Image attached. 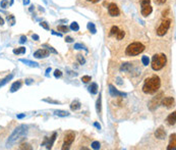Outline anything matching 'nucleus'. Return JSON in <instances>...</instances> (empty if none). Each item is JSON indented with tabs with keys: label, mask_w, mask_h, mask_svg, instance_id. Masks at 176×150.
I'll use <instances>...</instances> for the list:
<instances>
[{
	"label": "nucleus",
	"mask_w": 176,
	"mask_h": 150,
	"mask_svg": "<svg viewBox=\"0 0 176 150\" xmlns=\"http://www.w3.org/2000/svg\"><path fill=\"white\" fill-rule=\"evenodd\" d=\"M34 83V80L33 79H27L26 80V85H31V84Z\"/></svg>",
	"instance_id": "nucleus-44"
},
{
	"label": "nucleus",
	"mask_w": 176,
	"mask_h": 150,
	"mask_svg": "<svg viewBox=\"0 0 176 150\" xmlns=\"http://www.w3.org/2000/svg\"><path fill=\"white\" fill-rule=\"evenodd\" d=\"M141 63H143L144 65H148L150 63V59L148 56H143L141 57Z\"/></svg>",
	"instance_id": "nucleus-37"
},
{
	"label": "nucleus",
	"mask_w": 176,
	"mask_h": 150,
	"mask_svg": "<svg viewBox=\"0 0 176 150\" xmlns=\"http://www.w3.org/2000/svg\"><path fill=\"white\" fill-rule=\"evenodd\" d=\"M161 87V80L158 76H153L145 81L143 92L146 94H155Z\"/></svg>",
	"instance_id": "nucleus-2"
},
{
	"label": "nucleus",
	"mask_w": 176,
	"mask_h": 150,
	"mask_svg": "<svg viewBox=\"0 0 176 150\" xmlns=\"http://www.w3.org/2000/svg\"><path fill=\"white\" fill-rule=\"evenodd\" d=\"M131 67H133V65H131V63H122L120 67V71L121 72H129L131 69Z\"/></svg>",
	"instance_id": "nucleus-22"
},
{
	"label": "nucleus",
	"mask_w": 176,
	"mask_h": 150,
	"mask_svg": "<svg viewBox=\"0 0 176 150\" xmlns=\"http://www.w3.org/2000/svg\"><path fill=\"white\" fill-rule=\"evenodd\" d=\"M96 109H97V112L100 113L102 110V97L101 94H99V98L97 99V102H96Z\"/></svg>",
	"instance_id": "nucleus-24"
},
{
	"label": "nucleus",
	"mask_w": 176,
	"mask_h": 150,
	"mask_svg": "<svg viewBox=\"0 0 176 150\" xmlns=\"http://www.w3.org/2000/svg\"><path fill=\"white\" fill-rule=\"evenodd\" d=\"M40 26H41L43 29H45V30H50V28H49V26H48V24L46 23V22H42L41 24H40Z\"/></svg>",
	"instance_id": "nucleus-42"
},
{
	"label": "nucleus",
	"mask_w": 176,
	"mask_h": 150,
	"mask_svg": "<svg viewBox=\"0 0 176 150\" xmlns=\"http://www.w3.org/2000/svg\"><path fill=\"white\" fill-rule=\"evenodd\" d=\"M171 23H172L171 19H164L163 21L160 23L159 27L157 28V31H156L157 35L160 36V37L166 35V33H167L168 30H169L170 26H171Z\"/></svg>",
	"instance_id": "nucleus-5"
},
{
	"label": "nucleus",
	"mask_w": 176,
	"mask_h": 150,
	"mask_svg": "<svg viewBox=\"0 0 176 150\" xmlns=\"http://www.w3.org/2000/svg\"><path fill=\"white\" fill-rule=\"evenodd\" d=\"M119 29L117 26H113V27L111 28V30H110V36H115L116 34L118 33Z\"/></svg>",
	"instance_id": "nucleus-30"
},
{
	"label": "nucleus",
	"mask_w": 176,
	"mask_h": 150,
	"mask_svg": "<svg viewBox=\"0 0 176 150\" xmlns=\"http://www.w3.org/2000/svg\"><path fill=\"white\" fill-rule=\"evenodd\" d=\"M65 42H67V43H71V42H73V39L71 37H66L65 38Z\"/></svg>",
	"instance_id": "nucleus-45"
},
{
	"label": "nucleus",
	"mask_w": 176,
	"mask_h": 150,
	"mask_svg": "<svg viewBox=\"0 0 176 150\" xmlns=\"http://www.w3.org/2000/svg\"><path fill=\"white\" fill-rule=\"evenodd\" d=\"M57 30L59 32H61V33H67L69 31V28L66 27V26H58Z\"/></svg>",
	"instance_id": "nucleus-29"
},
{
	"label": "nucleus",
	"mask_w": 176,
	"mask_h": 150,
	"mask_svg": "<svg viewBox=\"0 0 176 150\" xmlns=\"http://www.w3.org/2000/svg\"><path fill=\"white\" fill-rule=\"evenodd\" d=\"M54 77L56 78V79H59V78L62 77V72L59 71V69H55L54 71Z\"/></svg>",
	"instance_id": "nucleus-35"
},
{
	"label": "nucleus",
	"mask_w": 176,
	"mask_h": 150,
	"mask_svg": "<svg viewBox=\"0 0 176 150\" xmlns=\"http://www.w3.org/2000/svg\"><path fill=\"white\" fill-rule=\"evenodd\" d=\"M7 5H8V0H2L1 3H0V6L2 7V8H6Z\"/></svg>",
	"instance_id": "nucleus-41"
},
{
	"label": "nucleus",
	"mask_w": 176,
	"mask_h": 150,
	"mask_svg": "<svg viewBox=\"0 0 176 150\" xmlns=\"http://www.w3.org/2000/svg\"><path fill=\"white\" fill-rule=\"evenodd\" d=\"M109 93L111 95V97H126L127 96L126 93L118 91L112 84H109Z\"/></svg>",
	"instance_id": "nucleus-9"
},
{
	"label": "nucleus",
	"mask_w": 176,
	"mask_h": 150,
	"mask_svg": "<svg viewBox=\"0 0 176 150\" xmlns=\"http://www.w3.org/2000/svg\"><path fill=\"white\" fill-rule=\"evenodd\" d=\"M75 139V133L73 131H67L64 134V139H63V145L61 147L62 150L69 149L71 146V144L73 143Z\"/></svg>",
	"instance_id": "nucleus-6"
},
{
	"label": "nucleus",
	"mask_w": 176,
	"mask_h": 150,
	"mask_svg": "<svg viewBox=\"0 0 176 150\" xmlns=\"http://www.w3.org/2000/svg\"><path fill=\"white\" fill-rule=\"evenodd\" d=\"M94 126H95V127L97 128L98 130H101V126H100L98 123H94Z\"/></svg>",
	"instance_id": "nucleus-51"
},
{
	"label": "nucleus",
	"mask_w": 176,
	"mask_h": 150,
	"mask_svg": "<svg viewBox=\"0 0 176 150\" xmlns=\"http://www.w3.org/2000/svg\"><path fill=\"white\" fill-rule=\"evenodd\" d=\"M162 96H163V93H160L159 95H157L156 97H154L153 99H152L151 103H150V108H151L152 110H153V109L155 108V107H157L158 105H159L160 101H161Z\"/></svg>",
	"instance_id": "nucleus-12"
},
{
	"label": "nucleus",
	"mask_w": 176,
	"mask_h": 150,
	"mask_svg": "<svg viewBox=\"0 0 176 150\" xmlns=\"http://www.w3.org/2000/svg\"><path fill=\"white\" fill-rule=\"evenodd\" d=\"M75 49H85L86 51H88V49L87 48L85 47L84 45H81V44H79V43H77V44H75Z\"/></svg>",
	"instance_id": "nucleus-39"
},
{
	"label": "nucleus",
	"mask_w": 176,
	"mask_h": 150,
	"mask_svg": "<svg viewBox=\"0 0 176 150\" xmlns=\"http://www.w3.org/2000/svg\"><path fill=\"white\" fill-rule=\"evenodd\" d=\"M50 54V51L48 49H44V48H42V49H38L37 51H35L34 52V57L35 58H46V57H48Z\"/></svg>",
	"instance_id": "nucleus-10"
},
{
	"label": "nucleus",
	"mask_w": 176,
	"mask_h": 150,
	"mask_svg": "<svg viewBox=\"0 0 176 150\" xmlns=\"http://www.w3.org/2000/svg\"><path fill=\"white\" fill-rule=\"evenodd\" d=\"M81 107V103L79 102V100H75V101H72V102H71V104H70V109L72 111L79 110Z\"/></svg>",
	"instance_id": "nucleus-19"
},
{
	"label": "nucleus",
	"mask_w": 176,
	"mask_h": 150,
	"mask_svg": "<svg viewBox=\"0 0 176 150\" xmlns=\"http://www.w3.org/2000/svg\"><path fill=\"white\" fill-rule=\"evenodd\" d=\"M12 78H13V75H12V74H10V75L6 76L5 78H3V79L0 80V88L3 87L4 85H6L9 81H11V79H12Z\"/></svg>",
	"instance_id": "nucleus-20"
},
{
	"label": "nucleus",
	"mask_w": 176,
	"mask_h": 150,
	"mask_svg": "<svg viewBox=\"0 0 176 150\" xmlns=\"http://www.w3.org/2000/svg\"><path fill=\"white\" fill-rule=\"evenodd\" d=\"M168 12H169V9H167V10L163 11V13H162V15H163V17H166V15H167Z\"/></svg>",
	"instance_id": "nucleus-54"
},
{
	"label": "nucleus",
	"mask_w": 176,
	"mask_h": 150,
	"mask_svg": "<svg viewBox=\"0 0 176 150\" xmlns=\"http://www.w3.org/2000/svg\"><path fill=\"white\" fill-rule=\"evenodd\" d=\"M91 80L92 78L90 77V76H83V78H81V81H83L84 83H89Z\"/></svg>",
	"instance_id": "nucleus-40"
},
{
	"label": "nucleus",
	"mask_w": 176,
	"mask_h": 150,
	"mask_svg": "<svg viewBox=\"0 0 176 150\" xmlns=\"http://www.w3.org/2000/svg\"><path fill=\"white\" fill-rule=\"evenodd\" d=\"M88 29H89V31L91 32L92 34H96V33H97V29H96L95 25H94L93 23H89V24H88Z\"/></svg>",
	"instance_id": "nucleus-27"
},
{
	"label": "nucleus",
	"mask_w": 176,
	"mask_h": 150,
	"mask_svg": "<svg viewBox=\"0 0 176 150\" xmlns=\"http://www.w3.org/2000/svg\"><path fill=\"white\" fill-rule=\"evenodd\" d=\"M28 132H29V127L26 125H19V127L15 128L12 133H11V135L9 136V138L7 139L6 145H5L6 148L11 147L13 144H15L17 141H19V140H21L23 137H26Z\"/></svg>",
	"instance_id": "nucleus-1"
},
{
	"label": "nucleus",
	"mask_w": 176,
	"mask_h": 150,
	"mask_svg": "<svg viewBox=\"0 0 176 150\" xmlns=\"http://www.w3.org/2000/svg\"><path fill=\"white\" fill-rule=\"evenodd\" d=\"M176 148V134L173 133L170 136V142L167 147V150H175Z\"/></svg>",
	"instance_id": "nucleus-14"
},
{
	"label": "nucleus",
	"mask_w": 176,
	"mask_h": 150,
	"mask_svg": "<svg viewBox=\"0 0 176 150\" xmlns=\"http://www.w3.org/2000/svg\"><path fill=\"white\" fill-rule=\"evenodd\" d=\"M146 49L145 45L141 42H133V43L129 44L125 49V54L127 56H137V55L141 54L144 52Z\"/></svg>",
	"instance_id": "nucleus-3"
},
{
	"label": "nucleus",
	"mask_w": 176,
	"mask_h": 150,
	"mask_svg": "<svg viewBox=\"0 0 176 150\" xmlns=\"http://www.w3.org/2000/svg\"><path fill=\"white\" fill-rule=\"evenodd\" d=\"M167 63V57H166L165 54L163 53H158V54H155L152 58V63L151 67L154 71H160L162 69Z\"/></svg>",
	"instance_id": "nucleus-4"
},
{
	"label": "nucleus",
	"mask_w": 176,
	"mask_h": 150,
	"mask_svg": "<svg viewBox=\"0 0 176 150\" xmlns=\"http://www.w3.org/2000/svg\"><path fill=\"white\" fill-rule=\"evenodd\" d=\"M21 85H23V82H21V80H19V81L14 82V83H13L12 85H11L10 90H9V91H10L11 93H14V92H17V90H19V89H21Z\"/></svg>",
	"instance_id": "nucleus-16"
},
{
	"label": "nucleus",
	"mask_w": 176,
	"mask_h": 150,
	"mask_svg": "<svg viewBox=\"0 0 176 150\" xmlns=\"http://www.w3.org/2000/svg\"><path fill=\"white\" fill-rule=\"evenodd\" d=\"M33 9H34V6H33V5H32V6L30 7V11H33Z\"/></svg>",
	"instance_id": "nucleus-55"
},
{
	"label": "nucleus",
	"mask_w": 176,
	"mask_h": 150,
	"mask_svg": "<svg viewBox=\"0 0 176 150\" xmlns=\"http://www.w3.org/2000/svg\"><path fill=\"white\" fill-rule=\"evenodd\" d=\"M19 149H29V150H32L33 148L31 147V145H30V144L23 143V144H21V145L19 146Z\"/></svg>",
	"instance_id": "nucleus-36"
},
{
	"label": "nucleus",
	"mask_w": 176,
	"mask_h": 150,
	"mask_svg": "<svg viewBox=\"0 0 176 150\" xmlns=\"http://www.w3.org/2000/svg\"><path fill=\"white\" fill-rule=\"evenodd\" d=\"M17 117L19 119H23V117H26V113H21V115H17Z\"/></svg>",
	"instance_id": "nucleus-46"
},
{
	"label": "nucleus",
	"mask_w": 176,
	"mask_h": 150,
	"mask_svg": "<svg viewBox=\"0 0 176 150\" xmlns=\"http://www.w3.org/2000/svg\"><path fill=\"white\" fill-rule=\"evenodd\" d=\"M124 36H125V32L120 31V30L118 31V33L116 34V38H117V40H122L123 38H124Z\"/></svg>",
	"instance_id": "nucleus-33"
},
{
	"label": "nucleus",
	"mask_w": 176,
	"mask_h": 150,
	"mask_svg": "<svg viewBox=\"0 0 176 150\" xmlns=\"http://www.w3.org/2000/svg\"><path fill=\"white\" fill-rule=\"evenodd\" d=\"M141 15L144 17H148L153 12V7L151 6V0H141Z\"/></svg>",
	"instance_id": "nucleus-7"
},
{
	"label": "nucleus",
	"mask_w": 176,
	"mask_h": 150,
	"mask_svg": "<svg viewBox=\"0 0 176 150\" xmlns=\"http://www.w3.org/2000/svg\"><path fill=\"white\" fill-rule=\"evenodd\" d=\"M6 19H7V22H8V25L14 26V24H15V17H13L12 15H7V17H6Z\"/></svg>",
	"instance_id": "nucleus-26"
},
{
	"label": "nucleus",
	"mask_w": 176,
	"mask_h": 150,
	"mask_svg": "<svg viewBox=\"0 0 176 150\" xmlns=\"http://www.w3.org/2000/svg\"><path fill=\"white\" fill-rule=\"evenodd\" d=\"M56 137H57V133H56V132H54L50 138L48 137L47 143H46V148H47V149H51V148H52L53 143L55 142V140H56Z\"/></svg>",
	"instance_id": "nucleus-15"
},
{
	"label": "nucleus",
	"mask_w": 176,
	"mask_h": 150,
	"mask_svg": "<svg viewBox=\"0 0 176 150\" xmlns=\"http://www.w3.org/2000/svg\"><path fill=\"white\" fill-rule=\"evenodd\" d=\"M174 102H175L174 97H166L162 100V104H163L164 106L167 107V108H170V107L174 106Z\"/></svg>",
	"instance_id": "nucleus-13"
},
{
	"label": "nucleus",
	"mask_w": 176,
	"mask_h": 150,
	"mask_svg": "<svg viewBox=\"0 0 176 150\" xmlns=\"http://www.w3.org/2000/svg\"><path fill=\"white\" fill-rule=\"evenodd\" d=\"M32 38H33V39L35 40V41H38V40L40 39V38H39V36H38L37 34H34V35L32 36Z\"/></svg>",
	"instance_id": "nucleus-49"
},
{
	"label": "nucleus",
	"mask_w": 176,
	"mask_h": 150,
	"mask_svg": "<svg viewBox=\"0 0 176 150\" xmlns=\"http://www.w3.org/2000/svg\"><path fill=\"white\" fill-rule=\"evenodd\" d=\"M51 33L53 34V35L58 36V37H62V34L61 33H57V32H55V31H51Z\"/></svg>",
	"instance_id": "nucleus-47"
},
{
	"label": "nucleus",
	"mask_w": 176,
	"mask_h": 150,
	"mask_svg": "<svg viewBox=\"0 0 176 150\" xmlns=\"http://www.w3.org/2000/svg\"><path fill=\"white\" fill-rule=\"evenodd\" d=\"M99 91V88H98V85L96 83H92L91 86L89 87V92L93 95H96Z\"/></svg>",
	"instance_id": "nucleus-21"
},
{
	"label": "nucleus",
	"mask_w": 176,
	"mask_h": 150,
	"mask_svg": "<svg viewBox=\"0 0 176 150\" xmlns=\"http://www.w3.org/2000/svg\"><path fill=\"white\" fill-rule=\"evenodd\" d=\"M77 61L79 63V65H85V63H86V59H85V57H84V55L77 54Z\"/></svg>",
	"instance_id": "nucleus-31"
},
{
	"label": "nucleus",
	"mask_w": 176,
	"mask_h": 150,
	"mask_svg": "<svg viewBox=\"0 0 176 150\" xmlns=\"http://www.w3.org/2000/svg\"><path fill=\"white\" fill-rule=\"evenodd\" d=\"M155 1L158 3V4H164V3H165L167 0H155Z\"/></svg>",
	"instance_id": "nucleus-48"
},
{
	"label": "nucleus",
	"mask_w": 176,
	"mask_h": 150,
	"mask_svg": "<svg viewBox=\"0 0 176 150\" xmlns=\"http://www.w3.org/2000/svg\"><path fill=\"white\" fill-rule=\"evenodd\" d=\"M43 101L48 103H52V104H60V101L58 100H53V99H50V98H46V99H43Z\"/></svg>",
	"instance_id": "nucleus-32"
},
{
	"label": "nucleus",
	"mask_w": 176,
	"mask_h": 150,
	"mask_svg": "<svg viewBox=\"0 0 176 150\" xmlns=\"http://www.w3.org/2000/svg\"><path fill=\"white\" fill-rule=\"evenodd\" d=\"M27 42V37L26 36H21V39H19V43L21 44H23V43H26Z\"/></svg>",
	"instance_id": "nucleus-43"
},
{
	"label": "nucleus",
	"mask_w": 176,
	"mask_h": 150,
	"mask_svg": "<svg viewBox=\"0 0 176 150\" xmlns=\"http://www.w3.org/2000/svg\"><path fill=\"white\" fill-rule=\"evenodd\" d=\"M108 13L111 17H119L120 15V9L115 3H109L108 4Z\"/></svg>",
	"instance_id": "nucleus-8"
},
{
	"label": "nucleus",
	"mask_w": 176,
	"mask_h": 150,
	"mask_svg": "<svg viewBox=\"0 0 176 150\" xmlns=\"http://www.w3.org/2000/svg\"><path fill=\"white\" fill-rule=\"evenodd\" d=\"M23 4H25V5H28L30 3V0H23Z\"/></svg>",
	"instance_id": "nucleus-53"
},
{
	"label": "nucleus",
	"mask_w": 176,
	"mask_h": 150,
	"mask_svg": "<svg viewBox=\"0 0 176 150\" xmlns=\"http://www.w3.org/2000/svg\"><path fill=\"white\" fill-rule=\"evenodd\" d=\"M166 121H167L168 125H170V126L175 125V123H176V112L175 111H173L172 113H170V115H168V117H167Z\"/></svg>",
	"instance_id": "nucleus-17"
},
{
	"label": "nucleus",
	"mask_w": 176,
	"mask_h": 150,
	"mask_svg": "<svg viewBox=\"0 0 176 150\" xmlns=\"http://www.w3.org/2000/svg\"><path fill=\"white\" fill-rule=\"evenodd\" d=\"M69 29L70 30H72V31H75V32H77L79 30V24L77 23V22H73V23H71L70 24V27H69Z\"/></svg>",
	"instance_id": "nucleus-28"
},
{
	"label": "nucleus",
	"mask_w": 176,
	"mask_h": 150,
	"mask_svg": "<svg viewBox=\"0 0 176 150\" xmlns=\"http://www.w3.org/2000/svg\"><path fill=\"white\" fill-rule=\"evenodd\" d=\"M44 47H47V49L49 50V51H51L52 53H54V54H57V51H56L55 49H54L53 47H51V46H49V45H47V44H44Z\"/></svg>",
	"instance_id": "nucleus-38"
},
{
	"label": "nucleus",
	"mask_w": 176,
	"mask_h": 150,
	"mask_svg": "<svg viewBox=\"0 0 176 150\" xmlns=\"http://www.w3.org/2000/svg\"><path fill=\"white\" fill-rule=\"evenodd\" d=\"M51 72V67H48L47 69H46V77H49V73Z\"/></svg>",
	"instance_id": "nucleus-50"
},
{
	"label": "nucleus",
	"mask_w": 176,
	"mask_h": 150,
	"mask_svg": "<svg viewBox=\"0 0 176 150\" xmlns=\"http://www.w3.org/2000/svg\"><path fill=\"white\" fill-rule=\"evenodd\" d=\"M19 61H21V63H25V65H29V67H39V63H35V61L29 60V59L21 58V59H19Z\"/></svg>",
	"instance_id": "nucleus-18"
},
{
	"label": "nucleus",
	"mask_w": 176,
	"mask_h": 150,
	"mask_svg": "<svg viewBox=\"0 0 176 150\" xmlns=\"http://www.w3.org/2000/svg\"><path fill=\"white\" fill-rule=\"evenodd\" d=\"M13 54L19 55V54H25L26 53V47H19V48H14L13 49Z\"/></svg>",
	"instance_id": "nucleus-25"
},
{
	"label": "nucleus",
	"mask_w": 176,
	"mask_h": 150,
	"mask_svg": "<svg viewBox=\"0 0 176 150\" xmlns=\"http://www.w3.org/2000/svg\"><path fill=\"white\" fill-rule=\"evenodd\" d=\"M155 137L159 140H165L166 139V131L163 127H159L155 132Z\"/></svg>",
	"instance_id": "nucleus-11"
},
{
	"label": "nucleus",
	"mask_w": 176,
	"mask_h": 150,
	"mask_svg": "<svg viewBox=\"0 0 176 150\" xmlns=\"http://www.w3.org/2000/svg\"><path fill=\"white\" fill-rule=\"evenodd\" d=\"M92 148L93 149H95V150H98V149H100V147H101V144L99 143V141H94L93 143H92Z\"/></svg>",
	"instance_id": "nucleus-34"
},
{
	"label": "nucleus",
	"mask_w": 176,
	"mask_h": 150,
	"mask_svg": "<svg viewBox=\"0 0 176 150\" xmlns=\"http://www.w3.org/2000/svg\"><path fill=\"white\" fill-rule=\"evenodd\" d=\"M3 25H4V19L0 17V26H3Z\"/></svg>",
	"instance_id": "nucleus-52"
},
{
	"label": "nucleus",
	"mask_w": 176,
	"mask_h": 150,
	"mask_svg": "<svg viewBox=\"0 0 176 150\" xmlns=\"http://www.w3.org/2000/svg\"><path fill=\"white\" fill-rule=\"evenodd\" d=\"M54 115H57V117H68L69 112L66 110H55L54 111Z\"/></svg>",
	"instance_id": "nucleus-23"
}]
</instances>
